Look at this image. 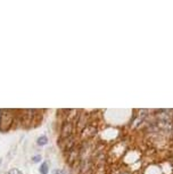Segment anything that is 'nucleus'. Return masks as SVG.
<instances>
[{
    "label": "nucleus",
    "mask_w": 173,
    "mask_h": 174,
    "mask_svg": "<svg viewBox=\"0 0 173 174\" xmlns=\"http://www.w3.org/2000/svg\"><path fill=\"white\" fill-rule=\"evenodd\" d=\"M40 160H41V156H33L32 157V162H34V163H38Z\"/></svg>",
    "instance_id": "obj_6"
},
{
    "label": "nucleus",
    "mask_w": 173,
    "mask_h": 174,
    "mask_svg": "<svg viewBox=\"0 0 173 174\" xmlns=\"http://www.w3.org/2000/svg\"><path fill=\"white\" fill-rule=\"evenodd\" d=\"M62 139H70L72 136V124L71 123H65L64 125H63V127H62Z\"/></svg>",
    "instance_id": "obj_1"
},
{
    "label": "nucleus",
    "mask_w": 173,
    "mask_h": 174,
    "mask_svg": "<svg viewBox=\"0 0 173 174\" xmlns=\"http://www.w3.org/2000/svg\"><path fill=\"white\" fill-rule=\"evenodd\" d=\"M55 174H66V173H65L64 171H62V170H57Z\"/></svg>",
    "instance_id": "obj_7"
},
{
    "label": "nucleus",
    "mask_w": 173,
    "mask_h": 174,
    "mask_svg": "<svg viewBox=\"0 0 173 174\" xmlns=\"http://www.w3.org/2000/svg\"><path fill=\"white\" fill-rule=\"evenodd\" d=\"M8 174H23V173L19 170H17V168H13V170H10L8 172Z\"/></svg>",
    "instance_id": "obj_5"
},
{
    "label": "nucleus",
    "mask_w": 173,
    "mask_h": 174,
    "mask_svg": "<svg viewBox=\"0 0 173 174\" xmlns=\"http://www.w3.org/2000/svg\"><path fill=\"white\" fill-rule=\"evenodd\" d=\"M78 156H79V150L76 152V147H74L71 152H68V162H70V164L75 162L76 159H78Z\"/></svg>",
    "instance_id": "obj_2"
},
{
    "label": "nucleus",
    "mask_w": 173,
    "mask_h": 174,
    "mask_svg": "<svg viewBox=\"0 0 173 174\" xmlns=\"http://www.w3.org/2000/svg\"><path fill=\"white\" fill-rule=\"evenodd\" d=\"M38 144L39 146H45L47 142H48V139H47V137L46 136H42V137H39L38 138Z\"/></svg>",
    "instance_id": "obj_4"
},
{
    "label": "nucleus",
    "mask_w": 173,
    "mask_h": 174,
    "mask_svg": "<svg viewBox=\"0 0 173 174\" xmlns=\"http://www.w3.org/2000/svg\"><path fill=\"white\" fill-rule=\"evenodd\" d=\"M48 163L45 162V163L41 164V166H40V173L41 174H48Z\"/></svg>",
    "instance_id": "obj_3"
}]
</instances>
